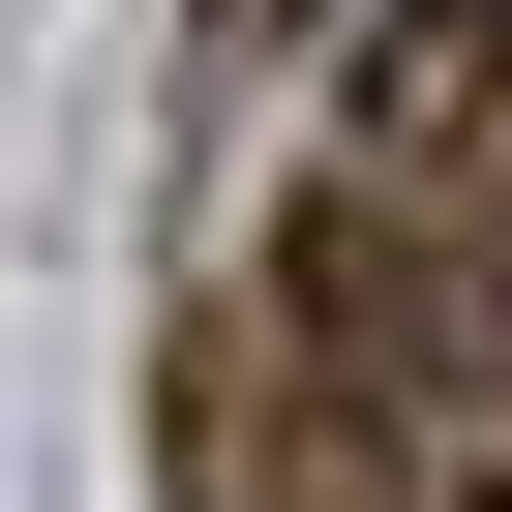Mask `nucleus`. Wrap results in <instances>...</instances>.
<instances>
[{
	"instance_id": "2",
	"label": "nucleus",
	"mask_w": 512,
	"mask_h": 512,
	"mask_svg": "<svg viewBox=\"0 0 512 512\" xmlns=\"http://www.w3.org/2000/svg\"><path fill=\"white\" fill-rule=\"evenodd\" d=\"M211 31H302V0H211Z\"/></svg>"
},
{
	"instance_id": "3",
	"label": "nucleus",
	"mask_w": 512,
	"mask_h": 512,
	"mask_svg": "<svg viewBox=\"0 0 512 512\" xmlns=\"http://www.w3.org/2000/svg\"><path fill=\"white\" fill-rule=\"evenodd\" d=\"M482 512H512V482H482Z\"/></svg>"
},
{
	"instance_id": "1",
	"label": "nucleus",
	"mask_w": 512,
	"mask_h": 512,
	"mask_svg": "<svg viewBox=\"0 0 512 512\" xmlns=\"http://www.w3.org/2000/svg\"><path fill=\"white\" fill-rule=\"evenodd\" d=\"M362 181L512 211V0H392V31H362Z\"/></svg>"
}]
</instances>
